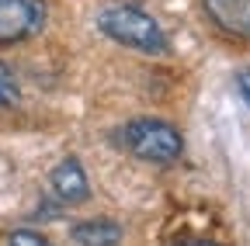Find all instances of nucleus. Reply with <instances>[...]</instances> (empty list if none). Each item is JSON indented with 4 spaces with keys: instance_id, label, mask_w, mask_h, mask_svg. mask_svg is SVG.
<instances>
[{
    "instance_id": "obj_2",
    "label": "nucleus",
    "mask_w": 250,
    "mask_h": 246,
    "mask_svg": "<svg viewBox=\"0 0 250 246\" xmlns=\"http://www.w3.org/2000/svg\"><path fill=\"white\" fill-rule=\"evenodd\" d=\"M122 146L146 163H174L184 149L181 132L164 118H132L122 129Z\"/></svg>"
},
{
    "instance_id": "obj_3",
    "label": "nucleus",
    "mask_w": 250,
    "mask_h": 246,
    "mask_svg": "<svg viewBox=\"0 0 250 246\" xmlns=\"http://www.w3.org/2000/svg\"><path fill=\"white\" fill-rule=\"evenodd\" d=\"M42 24H45L42 0H0V45L39 35Z\"/></svg>"
},
{
    "instance_id": "obj_9",
    "label": "nucleus",
    "mask_w": 250,
    "mask_h": 246,
    "mask_svg": "<svg viewBox=\"0 0 250 246\" xmlns=\"http://www.w3.org/2000/svg\"><path fill=\"white\" fill-rule=\"evenodd\" d=\"M236 90H240L243 104H250V70H240L236 73Z\"/></svg>"
},
{
    "instance_id": "obj_5",
    "label": "nucleus",
    "mask_w": 250,
    "mask_h": 246,
    "mask_svg": "<svg viewBox=\"0 0 250 246\" xmlns=\"http://www.w3.org/2000/svg\"><path fill=\"white\" fill-rule=\"evenodd\" d=\"M202 7L219 32L250 38V0H202Z\"/></svg>"
},
{
    "instance_id": "obj_6",
    "label": "nucleus",
    "mask_w": 250,
    "mask_h": 246,
    "mask_svg": "<svg viewBox=\"0 0 250 246\" xmlns=\"http://www.w3.org/2000/svg\"><path fill=\"white\" fill-rule=\"evenodd\" d=\"M70 239L73 243H83V246H115V243H122V226L118 222H108V219L80 222V226L70 229Z\"/></svg>"
},
{
    "instance_id": "obj_4",
    "label": "nucleus",
    "mask_w": 250,
    "mask_h": 246,
    "mask_svg": "<svg viewBox=\"0 0 250 246\" xmlns=\"http://www.w3.org/2000/svg\"><path fill=\"white\" fill-rule=\"evenodd\" d=\"M49 188L56 191V198L62 205H83L90 198V180L80 167L77 156H66V160H59L49 173Z\"/></svg>"
},
{
    "instance_id": "obj_7",
    "label": "nucleus",
    "mask_w": 250,
    "mask_h": 246,
    "mask_svg": "<svg viewBox=\"0 0 250 246\" xmlns=\"http://www.w3.org/2000/svg\"><path fill=\"white\" fill-rule=\"evenodd\" d=\"M21 101V90H18V76L7 63H0V108H14Z\"/></svg>"
},
{
    "instance_id": "obj_8",
    "label": "nucleus",
    "mask_w": 250,
    "mask_h": 246,
    "mask_svg": "<svg viewBox=\"0 0 250 246\" xmlns=\"http://www.w3.org/2000/svg\"><path fill=\"white\" fill-rule=\"evenodd\" d=\"M11 243H21V246H45V236H42V232H28V229H14V232H11Z\"/></svg>"
},
{
    "instance_id": "obj_1",
    "label": "nucleus",
    "mask_w": 250,
    "mask_h": 246,
    "mask_svg": "<svg viewBox=\"0 0 250 246\" xmlns=\"http://www.w3.org/2000/svg\"><path fill=\"white\" fill-rule=\"evenodd\" d=\"M98 28L118 45L125 49H136V52H146V56H160L167 52V35L164 28L156 24L153 14L139 11V7H108L98 14Z\"/></svg>"
}]
</instances>
